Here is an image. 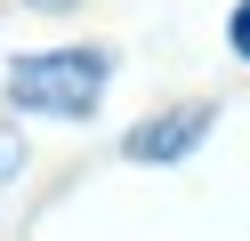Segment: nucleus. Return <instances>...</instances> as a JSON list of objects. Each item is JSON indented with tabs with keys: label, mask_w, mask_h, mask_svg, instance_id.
<instances>
[{
	"label": "nucleus",
	"mask_w": 250,
	"mask_h": 241,
	"mask_svg": "<svg viewBox=\"0 0 250 241\" xmlns=\"http://www.w3.org/2000/svg\"><path fill=\"white\" fill-rule=\"evenodd\" d=\"M105 73H113L105 48H41V56L8 64V105L41 112V121H89L105 96Z\"/></svg>",
	"instance_id": "obj_1"
},
{
	"label": "nucleus",
	"mask_w": 250,
	"mask_h": 241,
	"mask_svg": "<svg viewBox=\"0 0 250 241\" xmlns=\"http://www.w3.org/2000/svg\"><path fill=\"white\" fill-rule=\"evenodd\" d=\"M218 105H178V112H153V121H137L129 137H121V153L137 161V169H169V161H186L202 137H210Z\"/></svg>",
	"instance_id": "obj_2"
},
{
	"label": "nucleus",
	"mask_w": 250,
	"mask_h": 241,
	"mask_svg": "<svg viewBox=\"0 0 250 241\" xmlns=\"http://www.w3.org/2000/svg\"><path fill=\"white\" fill-rule=\"evenodd\" d=\"M226 48H234V56H242V64H250V0H242V8H234V16H226Z\"/></svg>",
	"instance_id": "obj_3"
},
{
	"label": "nucleus",
	"mask_w": 250,
	"mask_h": 241,
	"mask_svg": "<svg viewBox=\"0 0 250 241\" xmlns=\"http://www.w3.org/2000/svg\"><path fill=\"white\" fill-rule=\"evenodd\" d=\"M17 169H24V145L8 137V129H0V185H8V177H17Z\"/></svg>",
	"instance_id": "obj_4"
},
{
	"label": "nucleus",
	"mask_w": 250,
	"mask_h": 241,
	"mask_svg": "<svg viewBox=\"0 0 250 241\" xmlns=\"http://www.w3.org/2000/svg\"><path fill=\"white\" fill-rule=\"evenodd\" d=\"M33 8H73V0H33Z\"/></svg>",
	"instance_id": "obj_5"
}]
</instances>
